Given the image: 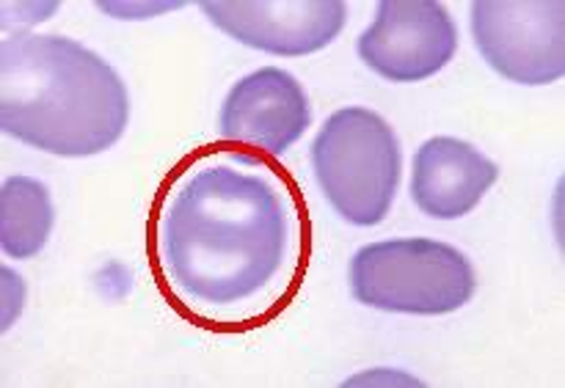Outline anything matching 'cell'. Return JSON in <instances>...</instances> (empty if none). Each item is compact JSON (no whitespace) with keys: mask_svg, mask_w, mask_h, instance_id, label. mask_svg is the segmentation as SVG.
<instances>
[{"mask_svg":"<svg viewBox=\"0 0 565 388\" xmlns=\"http://www.w3.org/2000/svg\"><path fill=\"white\" fill-rule=\"evenodd\" d=\"M202 149L163 182L149 257L169 301L193 323L241 325L237 309L301 265L298 191L237 147Z\"/></svg>","mask_w":565,"mask_h":388,"instance_id":"obj_1","label":"cell"},{"mask_svg":"<svg viewBox=\"0 0 565 388\" xmlns=\"http://www.w3.org/2000/svg\"><path fill=\"white\" fill-rule=\"evenodd\" d=\"M130 125L119 72L61 33L14 31L0 44V130L64 160L108 152Z\"/></svg>","mask_w":565,"mask_h":388,"instance_id":"obj_2","label":"cell"},{"mask_svg":"<svg viewBox=\"0 0 565 388\" xmlns=\"http://www.w3.org/2000/svg\"><path fill=\"white\" fill-rule=\"evenodd\" d=\"M315 182L345 224L370 229L395 207L403 149L395 127L373 108L345 105L320 125L309 147Z\"/></svg>","mask_w":565,"mask_h":388,"instance_id":"obj_3","label":"cell"},{"mask_svg":"<svg viewBox=\"0 0 565 388\" xmlns=\"http://www.w3.org/2000/svg\"><path fill=\"white\" fill-rule=\"evenodd\" d=\"M353 301L386 314L445 317L478 292V273L461 248L434 237H395L359 248L348 268Z\"/></svg>","mask_w":565,"mask_h":388,"instance_id":"obj_4","label":"cell"},{"mask_svg":"<svg viewBox=\"0 0 565 388\" xmlns=\"http://www.w3.org/2000/svg\"><path fill=\"white\" fill-rule=\"evenodd\" d=\"M469 31L483 64L513 86L535 88L563 80V0H475Z\"/></svg>","mask_w":565,"mask_h":388,"instance_id":"obj_5","label":"cell"},{"mask_svg":"<svg viewBox=\"0 0 565 388\" xmlns=\"http://www.w3.org/2000/svg\"><path fill=\"white\" fill-rule=\"evenodd\" d=\"M456 53L458 25L439 0H379L356 39L359 61L397 86L430 80Z\"/></svg>","mask_w":565,"mask_h":388,"instance_id":"obj_6","label":"cell"},{"mask_svg":"<svg viewBox=\"0 0 565 388\" xmlns=\"http://www.w3.org/2000/svg\"><path fill=\"white\" fill-rule=\"evenodd\" d=\"M199 11L232 42L279 58L320 53L348 22L342 0H202Z\"/></svg>","mask_w":565,"mask_h":388,"instance_id":"obj_7","label":"cell"},{"mask_svg":"<svg viewBox=\"0 0 565 388\" xmlns=\"http://www.w3.org/2000/svg\"><path fill=\"white\" fill-rule=\"evenodd\" d=\"M312 125L307 88L281 66H263L243 75L226 91L218 110V138L237 149L268 158L290 152Z\"/></svg>","mask_w":565,"mask_h":388,"instance_id":"obj_8","label":"cell"},{"mask_svg":"<svg viewBox=\"0 0 565 388\" xmlns=\"http://www.w3.org/2000/svg\"><path fill=\"white\" fill-rule=\"evenodd\" d=\"M500 180V165L475 143L434 136L414 152L408 193L425 218L461 220Z\"/></svg>","mask_w":565,"mask_h":388,"instance_id":"obj_9","label":"cell"},{"mask_svg":"<svg viewBox=\"0 0 565 388\" xmlns=\"http://www.w3.org/2000/svg\"><path fill=\"white\" fill-rule=\"evenodd\" d=\"M55 226L50 187L28 174L6 176L0 187V248L9 259L28 262L47 246Z\"/></svg>","mask_w":565,"mask_h":388,"instance_id":"obj_10","label":"cell"},{"mask_svg":"<svg viewBox=\"0 0 565 388\" xmlns=\"http://www.w3.org/2000/svg\"><path fill=\"white\" fill-rule=\"evenodd\" d=\"M97 11L114 17V20H154L166 11L185 9V0H97Z\"/></svg>","mask_w":565,"mask_h":388,"instance_id":"obj_11","label":"cell"},{"mask_svg":"<svg viewBox=\"0 0 565 388\" xmlns=\"http://www.w3.org/2000/svg\"><path fill=\"white\" fill-rule=\"evenodd\" d=\"M25 279H22L14 268L3 265V268H0V331H3V334H9L11 325L20 320L22 309H25Z\"/></svg>","mask_w":565,"mask_h":388,"instance_id":"obj_12","label":"cell"},{"mask_svg":"<svg viewBox=\"0 0 565 388\" xmlns=\"http://www.w3.org/2000/svg\"><path fill=\"white\" fill-rule=\"evenodd\" d=\"M345 388H351V386H390V388H395V386H425L423 380L419 378H412V375H406V373H401V369H367V373H359V375H353V378H348L345 384H342Z\"/></svg>","mask_w":565,"mask_h":388,"instance_id":"obj_13","label":"cell"},{"mask_svg":"<svg viewBox=\"0 0 565 388\" xmlns=\"http://www.w3.org/2000/svg\"><path fill=\"white\" fill-rule=\"evenodd\" d=\"M11 9H17V17H22L20 31H28V28L53 17L58 11V3H11Z\"/></svg>","mask_w":565,"mask_h":388,"instance_id":"obj_14","label":"cell"}]
</instances>
